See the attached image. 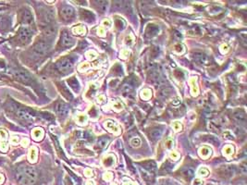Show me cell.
Masks as SVG:
<instances>
[{
  "instance_id": "1",
  "label": "cell",
  "mask_w": 247,
  "mask_h": 185,
  "mask_svg": "<svg viewBox=\"0 0 247 185\" xmlns=\"http://www.w3.org/2000/svg\"><path fill=\"white\" fill-rule=\"evenodd\" d=\"M16 178L22 185H33L37 180V172L33 167L22 166L17 170Z\"/></svg>"
},
{
  "instance_id": "2",
  "label": "cell",
  "mask_w": 247,
  "mask_h": 185,
  "mask_svg": "<svg viewBox=\"0 0 247 185\" xmlns=\"http://www.w3.org/2000/svg\"><path fill=\"white\" fill-rule=\"evenodd\" d=\"M56 66H57V69L59 70L60 72L66 73L72 69L73 63L71 60L69 59V58H62V59L57 62Z\"/></svg>"
},
{
  "instance_id": "3",
  "label": "cell",
  "mask_w": 247,
  "mask_h": 185,
  "mask_svg": "<svg viewBox=\"0 0 247 185\" xmlns=\"http://www.w3.org/2000/svg\"><path fill=\"white\" fill-rule=\"evenodd\" d=\"M33 50L37 55L43 56V55H45L50 50V45L45 41H40L34 45Z\"/></svg>"
},
{
  "instance_id": "4",
  "label": "cell",
  "mask_w": 247,
  "mask_h": 185,
  "mask_svg": "<svg viewBox=\"0 0 247 185\" xmlns=\"http://www.w3.org/2000/svg\"><path fill=\"white\" fill-rule=\"evenodd\" d=\"M14 75L19 81L24 82V83H28V82H30L31 80H32V78L29 75V73L26 72L25 70H23V69H16L14 71Z\"/></svg>"
},
{
  "instance_id": "5",
  "label": "cell",
  "mask_w": 247,
  "mask_h": 185,
  "mask_svg": "<svg viewBox=\"0 0 247 185\" xmlns=\"http://www.w3.org/2000/svg\"><path fill=\"white\" fill-rule=\"evenodd\" d=\"M32 35H33L32 31L29 28H27V27H22L19 31V39L23 43H28L31 40V38H32Z\"/></svg>"
},
{
  "instance_id": "6",
  "label": "cell",
  "mask_w": 247,
  "mask_h": 185,
  "mask_svg": "<svg viewBox=\"0 0 247 185\" xmlns=\"http://www.w3.org/2000/svg\"><path fill=\"white\" fill-rule=\"evenodd\" d=\"M60 15H61V17L65 19V21H69V19H71L73 18L74 9H72L71 7H69V6L63 7L61 9Z\"/></svg>"
},
{
  "instance_id": "7",
  "label": "cell",
  "mask_w": 247,
  "mask_h": 185,
  "mask_svg": "<svg viewBox=\"0 0 247 185\" xmlns=\"http://www.w3.org/2000/svg\"><path fill=\"white\" fill-rule=\"evenodd\" d=\"M105 127L107 129V131L109 132L114 133V134H119L120 132V129L119 127V125H117V123H116L115 121H112V120L105 121Z\"/></svg>"
},
{
  "instance_id": "8",
  "label": "cell",
  "mask_w": 247,
  "mask_h": 185,
  "mask_svg": "<svg viewBox=\"0 0 247 185\" xmlns=\"http://www.w3.org/2000/svg\"><path fill=\"white\" fill-rule=\"evenodd\" d=\"M73 44H74V40L70 37V35L67 33V31H64L61 36V45L65 47H69V46H72Z\"/></svg>"
},
{
  "instance_id": "9",
  "label": "cell",
  "mask_w": 247,
  "mask_h": 185,
  "mask_svg": "<svg viewBox=\"0 0 247 185\" xmlns=\"http://www.w3.org/2000/svg\"><path fill=\"white\" fill-rule=\"evenodd\" d=\"M56 110L57 114H59L60 116H67L69 112V107L67 106L66 104L62 103V102H59V103H57V105L56 106Z\"/></svg>"
},
{
  "instance_id": "10",
  "label": "cell",
  "mask_w": 247,
  "mask_h": 185,
  "mask_svg": "<svg viewBox=\"0 0 247 185\" xmlns=\"http://www.w3.org/2000/svg\"><path fill=\"white\" fill-rule=\"evenodd\" d=\"M17 115L19 119L24 120H33V116L28 111V110L23 109V108H21V109L18 110Z\"/></svg>"
},
{
  "instance_id": "11",
  "label": "cell",
  "mask_w": 247,
  "mask_h": 185,
  "mask_svg": "<svg viewBox=\"0 0 247 185\" xmlns=\"http://www.w3.org/2000/svg\"><path fill=\"white\" fill-rule=\"evenodd\" d=\"M233 119L240 123H245L246 122V115L245 112L242 110H237L233 113Z\"/></svg>"
},
{
  "instance_id": "12",
  "label": "cell",
  "mask_w": 247,
  "mask_h": 185,
  "mask_svg": "<svg viewBox=\"0 0 247 185\" xmlns=\"http://www.w3.org/2000/svg\"><path fill=\"white\" fill-rule=\"evenodd\" d=\"M194 57L195 60L199 63H201V64H207V63H208V57L204 53H200V52L194 53Z\"/></svg>"
},
{
  "instance_id": "13",
  "label": "cell",
  "mask_w": 247,
  "mask_h": 185,
  "mask_svg": "<svg viewBox=\"0 0 247 185\" xmlns=\"http://www.w3.org/2000/svg\"><path fill=\"white\" fill-rule=\"evenodd\" d=\"M45 132L41 128H35L32 132V136L35 141H41L44 137Z\"/></svg>"
},
{
  "instance_id": "14",
  "label": "cell",
  "mask_w": 247,
  "mask_h": 185,
  "mask_svg": "<svg viewBox=\"0 0 247 185\" xmlns=\"http://www.w3.org/2000/svg\"><path fill=\"white\" fill-rule=\"evenodd\" d=\"M211 155H212V150L208 147L204 146L199 149V156L200 157H202V158L206 159V158H208Z\"/></svg>"
},
{
  "instance_id": "15",
  "label": "cell",
  "mask_w": 247,
  "mask_h": 185,
  "mask_svg": "<svg viewBox=\"0 0 247 185\" xmlns=\"http://www.w3.org/2000/svg\"><path fill=\"white\" fill-rule=\"evenodd\" d=\"M38 150L36 147H32L29 151V155H28V158L31 163H35L37 161V154H38Z\"/></svg>"
},
{
  "instance_id": "16",
  "label": "cell",
  "mask_w": 247,
  "mask_h": 185,
  "mask_svg": "<svg viewBox=\"0 0 247 185\" xmlns=\"http://www.w3.org/2000/svg\"><path fill=\"white\" fill-rule=\"evenodd\" d=\"M162 134H163V130H161V129H154L150 132V133H149L150 137L154 140L159 139L160 137L162 136Z\"/></svg>"
},
{
  "instance_id": "17",
  "label": "cell",
  "mask_w": 247,
  "mask_h": 185,
  "mask_svg": "<svg viewBox=\"0 0 247 185\" xmlns=\"http://www.w3.org/2000/svg\"><path fill=\"white\" fill-rule=\"evenodd\" d=\"M56 33V27L54 26H47L44 30V34L46 37H52Z\"/></svg>"
},
{
  "instance_id": "18",
  "label": "cell",
  "mask_w": 247,
  "mask_h": 185,
  "mask_svg": "<svg viewBox=\"0 0 247 185\" xmlns=\"http://www.w3.org/2000/svg\"><path fill=\"white\" fill-rule=\"evenodd\" d=\"M22 18H23V19H22L23 22H25V23H32L33 21V15H32V13H31L29 10H25L24 11Z\"/></svg>"
},
{
  "instance_id": "19",
  "label": "cell",
  "mask_w": 247,
  "mask_h": 185,
  "mask_svg": "<svg viewBox=\"0 0 247 185\" xmlns=\"http://www.w3.org/2000/svg\"><path fill=\"white\" fill-rule=\"evenodd\" d=\"M72 33H73L74 34L83 35V34H85V33H86V29H85V27L80 25V26L74 27V28L72 29Z\"/></svg>"
},
{
  "instance_id": "20",
  "label": "cell",
  "mask_w": 247,
  "mask_h": 185,
  "mask_svg": "<svg viewBox=\"0 0 247 185\" xmlns=\"http://www.w3.org/2000/svg\"><path fill=\"white\" fill-rule=\"evenodd\" d=\"M97 9L100 10L101 12H105L107 7V1H95Z\"/></svg>"
},
{
  "instance_id": "21",
  "label": "cell",
  "mask_w": 247,
  "mask_h": 185,
  "mask_svg": "<svg viewBox=\"0 0 247 185\" xmlns=\"http://www.w3.org/2000/svg\"><path fill=\"white\" fill-rule=\"evenodd\" d=\"M109 143V139L107 137H101V138L97 141V144L100 148H105L107 146V144Z\"/></svg>"
},
{
  "instance_id": "22",
  "label": "cell",
  "mask_w": 247,
  "mask_h": 185,
  "mask_svg": "<svg viewBox=\"0 0 247 185\" xmlns=\"http://www.w3.org/2000/svg\"><path fill=\"white\" fill-rule=\"evenodd\" d=\"M151 96H152V92L150 89H144L142 93H141V97H142V99L144 100L150 99Z\"/></svg>"
},
{
  "instance_id": "23",
  "label": "cell",
  "mask_w": 247,
  "mask_h": 185,
  "mask_svg": "<svg viewBox=\"0 0 247 185\" xmlns=\"http://www.w3.org/2000/svg\"><path fill=\"white\" fill-rule=\"evenodd\" d=\"M233 151H234L233 146H231V145H227V146L223 148V155L226 156H230L233 154Z\"/></svg>"
},
{
  "instance_id": "24",
  "label": "cell",
  "mask_w": 247,
  "mask_h": 185,
  "mask_svg": "<svg viewBox=\"0 0 247 185\" xmlns=\"http://www.w3.org/2000/svg\"><path fill=\"white\" fill-rule=\"evenodd\" d=\"M130 144L132 147H139L141 144V140L138 137H133L130 140Z\"/></svg>"
},
{
  "instance_id": "25",
  "label": "cell",
  "mask_w": 247,
  "mask_h": 185,
  "mask_svg": "<svg viewBox=\"0 0 247 185\" xmlns=\"http://www.w3.org/2000/svg\"><path fill=\"white\" fill-rule=\"evenodd\" d=\"M115 157H113L112 156H109L108 157H107V158H105L104 160V164L107 167H109V166H112L113 164H114L115 162Z\"/></svg>"
},
{
  "instance_id": "26",
  "label": "cell",
  "mask_w": 247,
  "mask_h": 185,
  "mask_svg": "<svg viewBox=\"0 0 247 185\" xmlns=\"http://www.w3.org/2000/svg\"><path fill=\"white\" fill-rule=\"evenodd\" d=\"M184 176H186L187 178H193V177L194 176V170H192V168H187V170L183 172Z\"/></svg>"
},
{
  "instance_id": "27",
  "label": "cell",
  "mask_w": 247,
  "mask_h": 185,
  "mask_svg": "<svg viewBox=\"0 0 247 185\" xmlns=\"http://www.w3.org/2000/svg\"><path fill=\"white\" fill-rule=\"evenodd\" d=\"M170 92H171V89H170V88H165V89L162 90L161 92H160V96H163V97H168V96L170 94Z\"/></svg>"
},
{
  "instance_id": "28",
  "label": "cell",
  "mask_w": 247,
  "mask_h": 185,
  "mask_svg": "<svg viewBox=\"0 0 247 185\" xmlns=\"http://www.w3.org/2000/svg\"><path fill=\"white\" fill-rule=\"evenodd\" d=\"M122 91L124 93H127V94H130L132 92V86L130 84H124L123 87H122Z\"/></svg>"
},
{
  "instance_id": "29",
  "label": "cell",
  "mask_w": 247,
  "mask_h": 185,
  "mask_svg": "<svg viewBox=\"0 0 247 185\" xmlns=\"http://www.w3.org/2000/svg\"><path fill=\"white\" fill-rule=\"evenodd\" d=\"M207 141H208L209 143L213 144L214 145H218L219 144L218 140L216 138V137H213V136H209V138H208V140H207Z\"/></svg>"
},
{
  "instance_id": "30",
  "label": "cell",
  "mask_w": 247,
  "mask_h": 185,
  "mask_svg": "<svg viewBox=\"0 0 247 185\" xmlns=\"http://www.w3.org/2000/svg\"><path fill=\"white\" fill-rule=\"evenodd\" d=\"M223 136H224V138L228 139V140H231V139H233L232 133H231L230 131H227V132H225V133H224V134H223Z\"/></svg>"
},
{
  "instance_id": "31",
  "label": "cell",
  "mask_w": 247,
  "mask_h": 185,
  "mask_svg": "<svg viewBox=\"0 0 247 185\" xmlns=\"http://www.w3.org/2000/svg\"><path fill=\"white\" fill-rule=\"evenodd\" d=\"M175 51H176V52H178L179 54L183 53V51H184L183 46H182V45H175Z\"/></svg>"
},
{
  "instance_id": "32",
  "label": "cell",
  "mask_w": 247,
  "mask_h": 185,
  "mask_svg": "<svg viewBox=\"0 0 247 185\" xmlns=\"http://www.w3.org/2000/svg\"><path fill=\"white\" fill-rule=\"evenodd\" d=\"M199 174L200 175H204V176H207L209 174V171L206 170V168H201V170H200V171H199Z\"/></svg>"
},
{
  "instance_id": "33",
  "label": "cell",
  "mask_w": 247,
  "mask_h": 185,
  "mask_svg": "<svg viewBox=\"0 0 247 185\" xmlns=\"http://www.w3.org/2000/svg\"><path fill=\"white\" fill-rule=\"evenodd\" d=\"M173 128H174V130L175 131H181L182 130V124L181 123H179V122H175L174 124H173Z\"/></svg>"
},
{
  "instance_id": "34",
  "label": "cell",
  "mask_w": 247,
  "mask_h": 185,
  "mask_svg": "<svg viewBox=\"0 0 247 185\" xmlns=\"http://www.w3.org/2000/svg\"><path fill=\"white\" fill-rule=\"evenodd\" d=\"M78 121H79L80 123L84 122V121H86V117L84 115H80L78 117Z\"/></svg>"
},
{
  "instance_id": "35",
  "label": "cell",
  "mask_w": 247,
  "mask_h": 185,
  "mask_svg": "<svg viewBox=\"0 0 247 185\" xmlns=\"http://www.w3.org/2000/svg\"><path fill=\"white\" fill-rule=\"evenodd\" d=\"M10 142H11V144H17L18 142H19V138H18L17 136H13V137H11V140H10Z\"/></svg>"
},
{
  "instance_id": "36",
  "label": "cell",
  "mask_w": 247,
  "mask_h": 185,
  "mask_svg": "<svg viewBox=\"0 0 247 185\" xmlns=\"http://www.w3.org/2000/svg\"><path fill=\"white\" fill-rule=\"evenodd\" d=\"M170 156H171V157H173V156H174V159L176 160V159H177L178 157H179V155H178V154H176L175 152H171V153H170Z\"/></svg>"
},
{
  "instance_id": "37",
  "label": "cell",
  "mask_w": 247,
  "mask_h": 185,
  "mask_svg": "<svg viewBox=\"0 0 247 185\" xmlns=\"http://www.w3.org/2000/svg\"><path fill=\"white\" fill-rule=\"evenodd\" d=\"M4 182H5V176L0 173V184H2Z\"/></svg>"
},
{
  "instance_id": "38",
  "label": "cell",
  "mask_w": 247,
  "mask_h": 185,
  "mask_svg": "<svg viewBox=\"0 0 247 185\" xmlns=\"http://www.w3.org/2000/svg\"><path fill=\"white\" fill-rule=\"evenodd\" d=\"M28 143H29V141L27 140V139H24V140H23V141H22V144H23V146L26 147L27 145H28Z\"/></svg>"
},
{
  "instance_id": "39",
  "label": "cell",
  "mask_w": 247,
  "mask_h": 185,
  "mask_svg": "<svg viewBox=\"0 0 247 185\" xmlns=\"http://www.w3.org/2000/svg\"><path fill=\"white\" fill-rule=\"evenodd\" d=\"M176 100H177V101H173V102H172V104H173V105H179L180 103H181L180 98H176Z\"/></svg>"
},
{
  "instance_id": "40",
  "label": "cell",
  "mask_w": 247,
  "mask_h": 185,
  "mask_svg": "<svg viewBox=\"0 0 247 185\" xmlns=\"http://www.w3.org/2000/svg\"><path fill=\"white\" fill-rule=\"evenodd\" d=\"M202 183H203V182H202L200 180H195V182H194V185H202Z\"/></svg>"
},
{
  "instance_id": "41",
  "label": "cell",
  "mask_w": 247,
  "mask_h": 185,
  "mask_svg": "<svg viewBox=\"0 0 247 185\" xmlns=\"http://www.w3.org/2000/svg\"><path fill=\"white\" fill-rule=\"evenodd\" d=\"M103 24H104V25L107 24V25L109 26V25H110V21H109L108 19H107V21H103Z\"/></svg>"
},
{
  "instance_id": "42",
  "label": "cell",
  "mask_w": 247,
  "mask_h": 185,
  "mask_svg": "<svg viewBox=\"0 0 247 185\" xmlns=\"http://www.w3.org/2000/svg\"><path fill=\"white\" fill-rule=\"evenodd\" d=\"M0 124H1V123H0Z\"/></svg>"
}]
</instances>
